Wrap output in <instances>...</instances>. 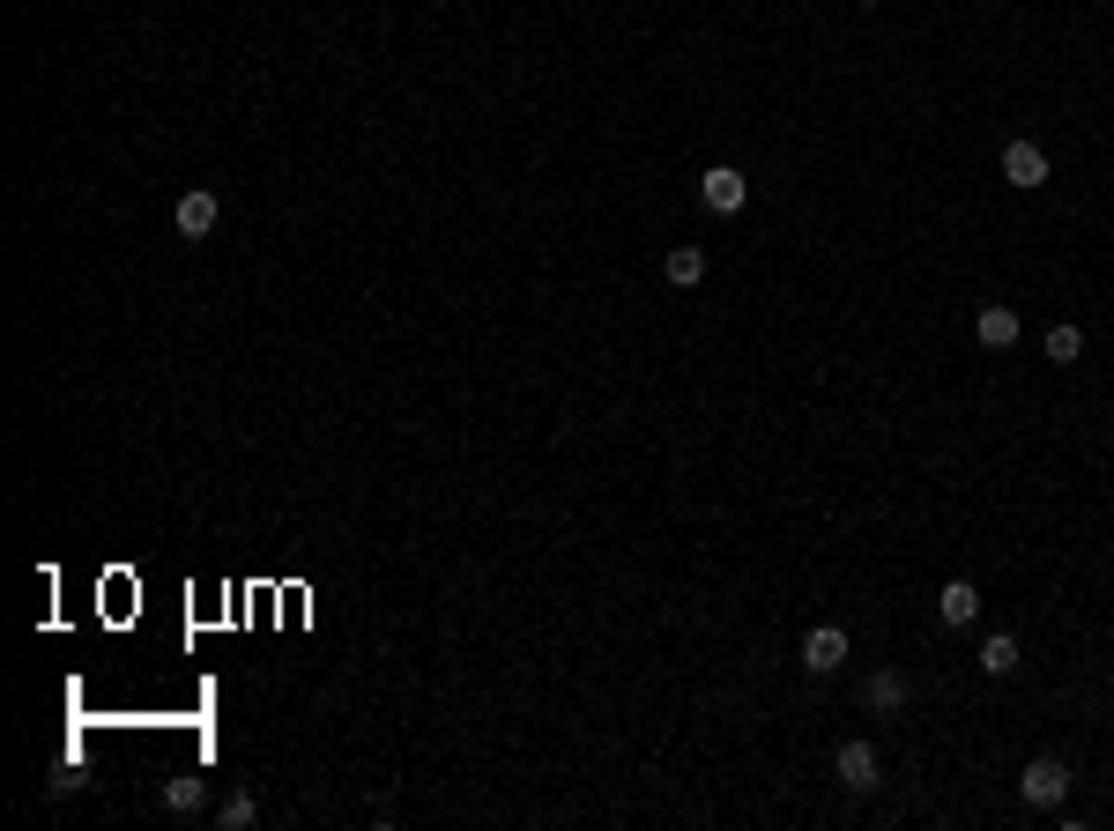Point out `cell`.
<instances>
[{
    "mask_svg": "<svg viewBox=\"0 0 1114 831\" xmlns=\"http://www.w3.org/2000/svg\"><path fill=\"white\" fill-rule=\"evenodd\" d=\"M973 335H981L989 349H1011L1018 342V312H1011V305H989V312L973 319Z\"/></svg>",
    "mask_w": 1114,
    "mask_h": 831,
    "instance_id": "obj_9",
    "label": "cell"
},
{
    "mask_svg": "<svg viewBox=\"0 0 1114 831\" xmlns=\"http://www.w3.org/2000/svg\"><path fill=\"white\" fill-rule=\"evenodd\" d=\"M1077 349H1085L1077 327H1047V357H1055V365H1077Z\"/></svg>",
    "mask_w": 1114,
    "mask_h": 831,
    "instance_id": "obj_13",
    "label": "cell"
},
{
    "mask_svg": "<svg viewBox=\"0 0 1114 831\" xmlns=\"http://www.w3.org/2000/svg\"><path fill=\"white\" fill-rule=\"evenodd\" d=\"M216 216H223L216 194H186V201H178V238H208V230H216Z\"/></svg>",
    "mask_w": 1114,
    "mask_h": 831,
    "instance_id": "obj_8",
    "label": "cell"
},
{
    "mask_svg": "<svg viewBox=\"0 0 1114 831\" xmlns=\"http://www.w3.org/2000/svg\"><path fill=\"white\" fill-rule=\"evenodd\" d=\"M253 817H260V802H253V794H231V802H223V831H246Z\"/></svg>",
    "mask_w": 1114,
    "mask_h": 831,
    "instance_id": "obj_14",
    "label": "cell"
},
{
    "mask_svg": "<svg viewBox=\"0 0 1114 831\" xmlns=\"http://www.w3.org/2000/svg\"><path fill=\"white\" fill-rule=\"evenodd\" d=\"M832 765H840V787H855V794L877 787V750H869V742H840V758H832Z\"/></svg>",
    "mask_w": 1114,
    "mask_h": 831,
    "instance_id": "obj_5",
    "label": "cell"
},
{
    "mask_svg": "<svg viewBox=\"0 0 1114 831\" xmlns=\"http://www.w3.org/2000/svg\"><path fill=\"white\" fill-rule=\"evenodd\" d=\"M201 802H208V780H194V772H178V780H164V809H172V817H194Z\"/></svg>",
    "mask_w": 1114,
    "mask_h": 831,
    "instance_id": "obj_10",
    "label": "cell"
},
{
    "mask_svg": "<svg viewBox=\"0 0 1114 831\" xmlns=\"http://www.w3.org/2000/svg\"><path fill=\"white\" fill-rule=\"evenodd\" d=\"M1003 178H1011L1018 194L1047 186V148H1040V142H1011V148H1003Z\"/></svg>",
    "mask_w": 1114,
    "mask_h": 831,
    "instance_id": "obj_2",
    "label": "cell"
},
{
    "mask_svg": "<svg viewBox=\"0 0 1114 831\" xmlns=\"http://www.w3.org/2000/svg\"><path fill=\"white\" fill-rule=\"evenodd\" d=\"M981 668H989V676H1011L1018 668V638H1003V632L981 638Z\"/></svg>",
    "mask_w": 1114,
    "mask_h": 831,
    "instance_id": "obj_12",
    "label": "cell"
},
{
    "mask_svg": "<svg viewBox=\"0 0 1114 831\" xmlns=\"http://www.w3.org/2000/svg\"><path fill=\"white\" fill-rule=\"evenodd\" d=\"M840 660H847V632H840V624H817V632L803 638V668H810V676H832Z\"/></svg>",
    "mask_w": 1114,
    "mask_h": 831,
    "instance_id": "obj_3",
    "label": "cell"
},
{
    "mask_svg": "<svg viewBox=\"0 0 1114 831\" xmlns=\"http://www.w3.org/2000/svg\"><path fill=\"white\" fill-rule=\"evenodd\" d=\"M862 706L869 712H899L907 706V676H899V668H877V676L862 684Z\"/></svg>",
    "mask_w": 1114,
    "mask_h": 831,
    "instance_id": "obj_7",
    "label": "cell"
},
{
    "mask_svg": "<svg viewBox=\"0 0 1114 831\" xmlns=\"http://www.w3.org/2000/svg\"><path fill=\"white\" fill-rule=\"evenodd\" d=\"M937 609H943V624H973V616H981V587H973V579H943Z\"/></svg>",
    "mask_w": 1114,
    "mask_h": 831,
    "instance_id": "obj_6",
    "label": "cell"
},
{
    "mask_svg": "<svg viewBox=\"0 0 1114 831\" xmlns=\"http://www.w3.org/2000/svg\"><path fill=\"white\" fill-rule=\"evenodd\" d=\"M1018 794H1025L1033 809H1055V802L1070 794V765H1055V758H1033L1025 772H1018Z\"/></svg>",
    "mask_w": 1114,
    "mask_h": 831,
    "instance_id": "obj_1",
    "label": "cell"
},
{
    "mask_svg": "<svg viewBox=\"0 0 1114 831\" xmlns=\"http://www.w3.org/2000/svg\"><path fill=\"white\" fill-rule=\"evenodd\" d=\"M662 275H668V283H676V290H692L698 275H706V253H698V245H676V253H668V260H662Z\"/></svg>",
    "mask_w": 1114,
    "mask_h": 831,
    "instance_id": "obj_11",
    "label": "cell"
},
{
    "mask_svg": "<svg viewBox=\"0 0 1114 831\" xmlns=\"http://www.w3.org/2000/svg\"><path fill=\"white\" fill-rule=\"evenodd\" d=\"M698 194H706V208H714V216H736L750 186H743V172H736V164H714V172L698 178Z\"/></svg>",
    "mask_w": 1114,
    "mask_h": 831,
    "instance_id": "obj_4",
    "label": "cell"
}]
</instances>
